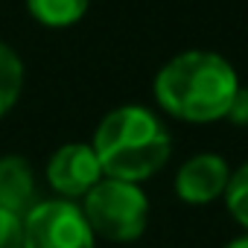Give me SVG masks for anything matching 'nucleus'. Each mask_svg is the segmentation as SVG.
I'll return each mask as SVG.
<instances>
[{
	"label": "nucleus",
	"instance_id": "1",
	"mask_svg": "<svg viewBox=\"0 0 248 248\" xmlns=\"http://www.w3.org/2000/svg\"><path fill=\"white\" fill-rule=\"evenodd\" d=\"M239 91L233 67L204 50H190L167 62L155 79L158 105L187 123H213L228 117Z\"/></svg>",
	"mask_w": 248,
	"mask_h": 248
},
{
	"label": "nucleus",
	"instance_id": "2",
	"mask_svg": "<svg viewBox=\"0 0 248 248\" xmlns=\"http://www.w3.org/2000/svg\"><path fill=\"white\" fill-rule=\"evenodd\" d=\"M172 140L164 123L140 105H123L102 117L93 152L102 175L120 181H146L170 161Z\"/></svg>",
	"mask_w": 248,
	"mask_h": 248
},
{
	"label": "nucleus",
	"instance_id": "3",
	"mask_svg": "<svg viewBox=\"0 0 248 248\" xmlns=\"http://www.w3.org/2000/svg\"><path fill=\"white\" fill-rule=\"evenodd\" d=\"M82 213L93 233L111 242H132L146 231L149 202L135 181L99 178L85 193Z\"/></svg>",
	"mask_w": 248,
	"mask_h": 248
},
{
	"label": "nucleus",
	"instance_id": "4",
	"mask_svg": "<svg viewBox=\"0 0 248 248\" xmlns=\"http://www.w3.org/2000/svg\"><path fill=\"white\" fill-rule=\"evenodd\" d=\"M24 248H93V231L73 202H35L24 216Z\"/></svg>",
	"mask_w": 248,
	"mask_h": 248
},
{
	"label": "nucleus",
	"instance_id": "5",
	"mask_svg": "<svg viewBox=\"0 0 248 248\" xmlns=\"http://www.w3.org/2000/svg\"><path fill=\"white\" fill-rule=\"evenodd\" d=\"M99 178H102L99 158H96L93 146H85V143H67V146H62L50 158V164H47V181L64 199L85 196Z\"/></svg>",
	"mask_w": 248,
	"mask_h": 248
},
{
	"label": "nucleus",
	"instance_id": "6",
	"mask_svg": "<svg viewBox=\"0 0 248 248\" xmlns=\"http://www.w3.org/2000/svg\"><path fill=\"white\" fill-rule=\"evenodd\" d=\"M228 178H231L228 164H225L219 155L204 152V155L190 158V161L178 170L175 193H178V199L187 202V204H207V202H213L216 196L225 193Z\"/></svg>",
	"mask_w": 248,
	"mask_h": 248
},
{
	"label": "nucleus",
	"instance_id": "7",
	"mask_svg": "<svg viewBox=\"0 0 248 248\" xmlns=\"http://www.w3.org/2000/svg\"><path fill=\"white\" fill-rule=\"evenodd\" d=\"M32 204H35V178L30 164L18 155L0 158V210L27 216Z\"/></svg>",
	"mask_w": 248,
	"mask_h": 248
},
{
	"label": "nucleus",
	"instance_id": "8",
	"mask_svg": "<svg viewBox=\"0 0 248 248\" xmlns=\"http://www.w3.org/2000/svg\"><path fill=\"white\" fill-rule=\"evenodd\" d=\"M91 0H27L32 18L44 27H70L88 12Z\"/></svg>",
	"mask_w": 248,
	"mask_h": 248
},
{
	"label": "nucleus",
	"instance_id": "9",
	"mask_svg": "<svg viewBox=\"0 0 248 248\" xmlns=\"http://www.w3.org/2000/svg\"><path fill=\"white\" fill-rule=\"evenodd\" d=\"M24 88V64L12 47L0 41V117H6Z\"/></svg>",
	"mask_w": 248,
	"mask_h": 248
},
{
	"label": "nucleus",
	"instance_id": "10",
	"mask_svg": "<svg viewBox=\"0 0 248 248\" xmlns=\"http://www.w3.org/2000/svg\"><path fill=\"white\" fill-rule=\"evenodd\" d=\"M225 204H228V213H231L242 228H248V164L239 167V170L228 178Z\"/></svg>",
	"mask_w": 248,
	"mask_h": 248
},
{
	"label": "nucleus",
	"instance_id": "11",
	"mask_svg": "<svg viewBox=\"0 0 248 248\" xmlns=\"http://www.w3.org/2000/svg\"><path fill=\"white\" fill-rule=\"evenodd\" d=\"M0 248H24V216L0 210Z\"/></svg>",
	"mask_w": 248,
	"mask_h": 248
},
{
	"label": "nucleus",
	"instance_id": "12",
	"mask_svg": "<svg viewBox=\"0 0 248 248\" xmlns=\"http://www.w3.org/2000/svg\"><path fill=\"white\" fill-rule=\"evenodd\" d=\"M228 117L233 120V123H248V91H236V96H233V102H231V111H228Z\"/></svg>",
	"mask_w": 248,
	"mask_h": 248
},
{
	"label": "nucleus",
	"instance_id": "13",
	"mask_svg": "<svg viewBox=\"0 0 248 248\" xmlns=\"http://www.w3.org/2000/svg\"><path fill=\"white\" fill-rule=\"evenodd\" d=\"M225 248H248V236H242V239H233V242H228Z\"/></svg>",
	"mask_w": 248,
	"mask_h": 248
}]
</instances>
